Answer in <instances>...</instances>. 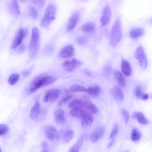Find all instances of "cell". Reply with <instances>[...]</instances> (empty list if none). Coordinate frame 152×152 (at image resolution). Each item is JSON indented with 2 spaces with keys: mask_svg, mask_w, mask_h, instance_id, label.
I'll list each match as a JSON object with an SVG mask.
<instances>
[{
  "mask_svg": "<svg viewBox=\"0 0 152 152\" xmlns=\"http://www.w3.org/2000/svg\"><path fill=\"white\" fill-rule=\"evenodd\" d=\"M65 113L61 109H58L54 113V116L56 121L59 124H64L66 121Z\"/></svg>",
  "mask_w": 152,
  "mask_h": 152,
  "instance_id": "cell-18",
  "label": "cell"
},
{
  "mask_svg": "<svg viewBox=\"0 0 152 152\" xmlns=\"http://www.w3.org/2000/svg\"><path fill=\"white\" fill-rule=\"evenodd\" d=\"M111 10L109 6L106 5L103 9L102 15L100 20L101 27L108 23L111 18Z\"/></svg>",
  "mask_w": 152,
  "mask_h": 152,
  "instance_id": "cell-12",
  "label": "cell"
},
{
  "mask_svg": "<svg viewBox=\"0 0 152 152\" xmlns=\"http://www.w3.org/2000/svg\"><path fill=\"white\" fill-rule=\"evenodd\" d=\"M81 29L83 32L90 33L93 32L94 31L95 26L93 23L88 22L84 24L82 27Z\"/></svg>",
  "mask_w": 152,
  "mask_h": 152,
  "instance_id": "cell-23",
  "label": "cell"
},
{
  "mask_svg": "<svg viewBox=\"0 0 152 152\" xmlns=\"http://www.w3.org/2000/svg\"><path fill=\"white\" fill-rule=\"evenodd\" d=\"M149 95L148 94H143L142 95L141 98L143 100H146L148 98Z\"/></svg>",
  "mask_w": 152,
  "mask_h": 152,
  "instance_id": "cell-42",
  "label": "cell"
},
{
  "mask_svg": "<svg viewBox=\"0 0 152 152\" xmlns=\"http://www.w3.org/2000/svg\"><path fill=\"white\" fill-rule=\"evenodd\" d=\"M123 117L124 121L127 124L129 118V114L128 112L125 109H122L121 110Z\"/></svg>",
  "mask_w": 152,
  "mask_h": 152,
  "instance_id": "cell-39",
  "label": "cell"
},
{
  "mask_svg": "<svg viewBox=\"0 0 152 152\" xmlns=\"http://www.w3.org/2000/svg\"><path fill=\"white\" fill-rule=\"evenodd\" d=\"M148 22L150 25L152 26V17L148 20Z\"/></svg>",
  "mask_w": 152,
  "mask_h": 152,
  "instance_id": "cell-47",
  "label": "cell"
},
{
  "mask_svg": "<svg viewBox=\"0 0 152 152\" xmlns=\"http://www.w3.org/2000/svg\"><path fill=\"white\" fill-rule=\"evenodd\" d=\"M72 95H69L61 99L59 102L58 106L61 107L66 104L72 98Z\"/></svg>",
  "mask_w": 152,
  "mask_h": 152,
  "instance_id": "cell-35",
  "label": "cell"
},
{
  "mask_svg": "<svg viewBox=\"0 0 152 152\" xmlns=\"http://www.w3.org/2000/svg\"><path fill=\"white\" fill-rule=\"evenodd\" d=\"M137 112L136 111H135L133 113L132 117L133 119H136V115H137Z\"/></svg>",
  "mask_w": 152,
  "mask_h": 152,
  "instance_id": "cell-44",
  "label": "cell"
},
{
  "mask_svg": "<svg viewBox=\"0 0 152 152\" xmlns=\"http://www.w3.org/2000/svg\"><path fill=\"white\" fill-rule=\"evenodd\" d=\"M56 10V7L53 4H50L47 6L41 21V27L45 28L50 25L55 18Z\"/></svg>",
  "mask_w": 152,
  "mask_h": 152,
  "instance_id": "cell-4",
  "label": "cell"
},
{
  "mask_svg": "<svg viewBox=\"0 0 152 152\" xmlns=\"http://www.w3.org/2000/svg\"><path fill=\"white\" fill-rule=\"evenodd\" d=\"M42 152H50L47 149L44 150Z\"/></svg>",
  "mask_w": 152,
  "mask_h": 152,
  "instance_id": "cell-49",
  "label": "cell"
},
{
  "mask_svg": "<svg viewBox=\"0 0 152 152\" xmlns=\"http://www.w3.org/2000/svg\"><path fill=\"white\" fill-rule=\"evenodd\" d=\"M81 119L82 124L84 127L91 125L94 121V117L92 115L91 113L85 110Z\"/></svg>",
  "mask_w": 152,
  "mask_h": 152,
  "instance_id": "cell-14",
  "label": "cell"
},
{
  "mask_svg": "<svg viewBox=\"0 0 152 152\" xmlns=\"http://www.w3.org/2000/svg\"><path fill=\"white\" fill-rule=\"evenodd\" d=\"M42 147L44 148H46L48 147V143L45 141L42 142L41 144Z\"/></svg>",
  "mask_w": 152,
  "mask_h": 152,
  "instance_id": "cell-43",
  "label": "cell"
},
{
  "mask_svg": "<svg viewBox=\"0 0 152 152\" xmlns=\"http://www.w3.org/2000/svg\"><path fill=\"white\" fill-rule=\"evenodd\" d=\"M85 111L82 108H74L71 110L69 113L73 117L81 118Z\"/></svg>",
  "mask_w": 152,
  "mask_h": 152,
  "instance_id": "cell-24",
  "label": "cell"
},
{
  "mask_svg": "<svg viewBox=\"0 0 152 152\" xmlns=\"http://www.w3.org/2000/svg\"><path fill=\"white\" fill-rule=\"evenodd\" d=\"M134 94L136 98H141L143 93L142 89L140 86H137L135 88L134 90Z\"/></svg>",
  "mask_w": 152,
  "mask_h": 152,
  "instance_id": "cell-37",
  "label": "cell"
},
{
  "mask_svg": "<svg viewBox=\"0 0 152 152\" xmlns=\"http://www.w3.org/2000/svg\"><path fill=\"white\" fill-rule=\"evenodd\" d=\"M104 131V128L100 127L96 128L92 134L99 140L103 136Z\"/></svg>",
  "mask_w": 152,
  "mask_h": 152,
  "instance_id": "cell-30",
  "label": "cell"
},
{
  "mask_svg": "<svg viewBox=\"0 0 152 152\" xmlns=\"http://www.w3.org/2000/svg\"><path fill=\"white\" fill-rule=\"evenodd\" d=\"M84 72L86 74L89 75H91V73L89 71H88L87 70H85Z\"/></svg>",
  "mask_w": 152,
  "mask_h": 152,
  "instance_id": "cell-48",
  "label": "cell"
},
{
  "mask_svg": "<svg viewBox=\"0 0 152 152\" xmlns=\"http://www.w3.org/2000/svg\"><path fill=\"white\" fill-rule=\"evenodd\" d=\"M142 137L140 132L137 129L134 128L132 129L131 135V139L134 142L139 140Z\"/></svg>",
  "mask_w": 152,
  "mask_h": 152,
  "instance_id": "cell-26",
  "label": "cell"
},
{
  "mask_svg": "<svg viewBox=\"0 0 152 152\" xmlns=\"http://www.w3.org/2000/svg\"><path fill=\"white\" fill-rule=\"evenodd\" d=\"M29 14L30 16L33 19H35L38 17V12L36 9L33 7L29 8Z\"/></svg>",
  "mask_w": 152,
  "mask_h": 152,
  "instance_id": "cell-34",
  "label": "cell"
},
{
  "mask_svg": "<svg viewBox=\"0 0 152 152\" xmlns=\"http://www.w3.org/2000/svg\"><path fill=\"white\" fill-rule=\"evenodd\" d=\"M79 15L78 12L74 13L69 18L66 26V30L69 32L75 27L79 19Z\"/></svg>",
  "mask_w": 152,
  "mask_h": 152,
  "instance_id": "cell-13",
  "label": "cell"
},
{
  "mask_svg": "<svg viewBox=\"0 0 152 152\" xmlns=\"http://www.w3.org/2000/svg\"><path fill=\"white\" fill-rule=\"evenodd\" d=\"M25 47L23 45H22L20 47V48L19 50L20 52H22L24 51V50Z\"/></svg>",
  "mask_w": 152,
  "mask_h": 152,
  "instance_id": "cell-45",
  "label": "cell"
},
{
  "mask_svg": "<svg viewBox=\"0 0 152 152\" xmlns=\"http://www.w3.org/2000/svg\"><path fill=\"white\" fill-rule=\"evenodd\" d=\"M115 140L114 139H113L112 140H111L109 143L108 145H107V148L108 149L110 148H111L113 145L114 142H115Z\"/></svg>",
  "mask_w": 152,
  "mask_h": 152,
  "instance_id": "cell-41",
  "label": "cell"
},
{
  "mask_svg": "<svg viewBox=\"0 0 152 152\" xmlns=\"http://www.w3.org/2000/svg\"><path fill=\"white\" fill-rule=\"evenodd\" d=\"M114 75L119 85L121 87H125L126 81L122 74L119 71L116 70L114 72Z\"/></svg>",
  "mask_w": 152,
  "mask_h": 152,
  "instance_id": "cell-20",
  "label": "cell"
},
{
  "mask_svg": "<svg viewBox=\"0 0 152 152\" xmlns=\"http://www.w3.org/2000/svg\"><path fill=\"white\" fill-rule=\"evenodd\" d=\"M39 34L38 28L33 27L29 46V55L34 58L37 55L39 48Z\"/></svg>",
  "mask_w": 152,
  "mask_h": 152,
  "instance_id": "cell-3",
  "label": "cell"
},
{
  "mask_svg": "<svg viewBox=\"0 0 152 152\" xmlns=\"http://www.w3.org/2000/svg\"><path fill=\"white\" fill-rule=\"evenodd\" d=\"M60 93V90L58 89L50 90L46 93L43 99V101L45 103L55 102L58 98Z\"/></svg>",
  "mask_w": 152,
  "mask_h": 152,
  "instance_id": "cell-6",
  "label": "cell"
},
{
  "mask_svg": "<svg viewBox=\"0 0 152 152\" xmlns=\"http://www.w3.org/2000/svg\"><path fill=\"white\" fill-rule=\"evenodd\" d=\"M82 99L83 103V109H86L94 114H97L98 113V108L90 100L88 96H84Z\"/></svg>",
  "mask_w": 152,
  "mask_h": 152,
  "instance_id": "cell-7",
  "label": "cell"
},
{
  "mask_svg": "<svg viewBox=\"0 0 152 152\" xmlns=\"http://www.w3.org/2000/svg\"><path fill=\"white\" fill-rule=\"evenodd\" d=\"M56 80V78L52 76H47L42 74L35 77L31 82L29 91L34 93L39 88L46 87L53 83Z\"/></svg>",
  "mask_w": 152,
  "mask_h": 152,
  "instance_id": "cell-1",
  "label": "cell"
},
{
  "mask_svg": "<svg viewBox=\"0 0 152 152\" xmlns=\"http://www.w3.org/2000/svg\"><path fill=\"white\" fill-rule=\"evenodd\" d=\"M100 91V87L98 85H95L86 88V92L91 97L96 98L99 95Z\"/></svg>",
  "mask_w": 152,
  "mask_h": 152,
  "instance_id": "cell-17",
  "label": "cell"
},
{
  "mask_svg": "<svg viewBox=\"0 0 152 152\" xmlns=\"http://www.w3.org/2000/svg\"><path fill=\"white\" fill-rule=\"evenodd\" d=\"M19 78L20 76L18 74H12L10 75L8 79V82L10 85H14L18 82Z\"/></svg>",
  "mask_w": 152,
  "mask_h": 152,
  "instance_id": "cell-31",
  "label": "cell"
},
{
  "mask_svg": "<svg viewBox=\"0 0 152 152\" xmlns=\"http://www.w3.org/2000/svg\"><path fill=\"white\" fill-rule=\"evenodd\" d=\"M46 137L52 141H56L59 138V134L55 127L52 126H48L45 130Z\"/></svg>",
  "mask_w": 152,
  "mask_h": 152,
  "instance_id": "cell-10",
  "label": "cell"
},
{
  "mask_svg": "<svg viewBox=\"0 0 152 152\" xmlns=\"http://www.w3.org/2000/svg\"><path fill=\"white\" fill-rule=\"evenodd\" d=\"M29 72L28 71H26L23 72V75L24 77H26L28 74Z\"/></svg>",
  "mask_w": 152,
  "mask_h": 152,
  "instance_id": "cell-46",
  "label": "cell"
},
{
  "mask_svg": "<svg viewBox=\"0 0 152 152\" xmlns=\"http://www.w3.org/2000/svg\"><path fill=\"white\" fill-rule=\"evenodd\" d=\"M144 29L142 28H135L130 31L129 36L133 39H137L142 36L144 34Z\"/></svg>",
  "mask_w": 152,
  "mask_h": 152,
  "instance_id": "cell-19",
  "label": "cell"
},
{
  "mask_svg": "<svg viewBox=\"0 0 152 152\" xmlns=\"http://www.w3.org/2000/svg\"><path fill=\"white\" fill-rule=\"evenodd\" d=\"M68 106L72 109L83 108V103L82 99H75L71 101L68 104Z\"/></svg>",
  "mask_w": 152,
  "mask_h": 152,
  "instance_id": "cell-22",
  "label": "cell"
},
{
  "mask_svg": "<svg viewBox=\"0 0 152 152\" xmlns=\"http://www.w3.org/2000/svg\"><path fill=\"white\" fill-rule=\"evenodd\" d=\"M83 139V137H80L75 144L70 148L69 152H79V150L82 145Z\"/></svg>",
  "mask_w": 152,
  "mask_h": 152,
  "instance_id": "cell-25",
  "label": "cell"
},
{
  "mask_svg": "<svg viewBox=\"0 0 152 152\" xmlns=\"http://www.w3.org/2000/svg\"><path fill=\"white\" fill-rule=\"evenodd\" d=\"M33 3L36 4L40 7H42L44 4L45 1H33Z\"/></svg>",
  "mask_w": 152,
  "mask_h": 152,
  "instance_id": "cell-40",
  "label": "cell"
},
{
  "mask_svg": "<svg viewBox=\"0 0 152 152\" xmlns=\"http://www.w3.org/2000/svg\"><path fill=\"white\" fill-rule=\"evenodd\" d=\"M134 55L138 60L140 67L143 69H146L148 65L147 59L143 48L142 46H140L137 48Z\"/></svg>",
  "mask_w": 152,
  "mask_h": 152,
  "instance_id": "cell-5",
  "label": "cell"
},
{
  "mask_svg": "<svg viewBox=\"0 0 152 152\" xmlns=\"http://www.w3.org/2000/svg\"><path fill=\"white\" fill-rule=\"evenodd\" d=\"M81 62L79 60L73 58L70 60L64 61L62 64L64 68L67 71L71 72L81 64Z\"/></svg>",
  "mask_w": 152,
  "mask_h": 152,
  "instance_id": "cell-8",
  "label": "cell"
},
{
  "mask_svg": "<svg viewBox=\"0 0 152 152\" xmlns=\"http://www.w3.org/2000/svg\"><path fill=\"white\" fill-rule=\"evenodd\" d=\"M111 93L115 99L119 102L123 101L124 95L122 90L118 86H115L111 90Z\"/></svg>",
  "mask_w": 152,
  "mask_h": 152,
  "instance_id": "cell-16",
  "label": "cell"
},
{
  "mask_svg": "<svg viewBox=\"0 0 152 152\" xmlns=\"http://www.w3.org/2000/svg\"><path fill=\"white\" fill-rule=\"evenodd\" d=\"M119 131V126L117 123L115 124L110 135L109 139H113L117 134Z\"/></svg>",
  "mask_w": 152,
  "mask_h": 152,
  "instance_id": "cell-33",
  "label": "cell"
},
{
  "mask_svg": "<svg viewBox=\"0 0 152 152\" xmlns=\"http://www.w3.org/2000/svg\"><path fill=\"white\" fill-rule=\"evenodd\" d=\"M26 34V30L22 28H20L18 30L13 40L12 48L15 49L19 45Z\"/></svg>",
  "mask_w": 152,
  "mask_h": 152,
  "instance_id": "cell-9",
  "label": "cell"
},
{
  "mask_svg": "<svg viewBox=\"0 0 152 152\" xmlns=\"http://www.w3.org/2000/svg\"><path fill=\"white\" fill-rule=\"evenodd\" d=\"M88 41V38L86 36H83L79 37L76 39L77 42L80 45H84Z\"/></svg>",
  "mask_w": 152,
  "mask_h": 152,
  "instance_id": "cell-36",
  "label": "cell"
},
{
  "mask_svg": "<svg viewBox=\"0 0 152 152\" xmlns=\"http://www.w3.org/2000/svg\"><path fill=\"white\" fill-rule=\"evenodd\" d=\"M74 54V49L71 45H67L62 48L58 53V56L63 58H68Z\"/></svg>",
  "mask_w": 152,
  "mask_h": 152,
  "instance_id": "cell-11",
  "label": "cell"
},
{
  "mask_svg": "<svg viewBox=\"0 0 152 152\" xmlns=\"http://www.w3.org/2000/svg\"><path fill=\"white\" fill-rule=\"evenodd\" d=\"M69 90L72 92L76 93L86 92V88L81 85L78 84H74L70 87Z\"/></svg>",
  "mask_w": 152,
  "mask_h": 152,
  "instance_id": "cell-28",
  "label": "cell"
},
{
  "mask_svg": "<svg viewBox=\"0 0 152 152\" xmlns=\"http://www.w3.org/2000/svg\"><path fill=\"white\" fill-rule=\"evenodd\" d=\"M122 38V31L121 21L117 19L113 24L111 30L110 42L113 47L119 43Z\"/></svg>",
  "mask_w": 152,
  "mask_h": 152,
  "instance_id": "cell-2",
  "label": "cell"
},
{
  "mask_svg": "<svg viewBox=\"0 0 152 152\" xmlns=\"http://www.w3.org/2000/svg\"><path fill=\"white\" fill-rule=\"evenodd\" d=\"M10 9L15 14H19L20 13V7L17 1L13 0L11 3Z\"/></svg>",
  "mask_w": 152,
  "mask_h": 152,
  "instance_id": "cell-29",
  "label": "cell"
},
{
  "mask_svg": "<svg viewBox=\"0 0 152 152\" xmlns=\"http://www.w3.org/2000/svg\"><path fill=\"white\" fill-rule=\"evenodd\" d=\"M74 135L73 131L70 129L68 130L64 134V140L66 142H69L72 138Z\"/></svg>",
  "mask_w": 152,
  "mask_h": 152,
  "instance_id": "cell-32",
  "label": "cell"
},
{
  "mask_svg": "<svg viewBox=\"0 0 152 152\" xmlns=\"http://www.w3.org/2000/svg\"><path fill=\"white\" fill-rule=\"evenodd\" d=\"M40 109V104L37 101L34 103L31 109L30 113V117L31 119H35L38 116Z\"/></svg>",
  "mask_w": 152,
  "mask_h": 152,
  "instance_id": "cell-21",
  "label": "cell"
},
{
  "mask_svg": "<svg viewBox=\"0 0 152 152\" xmlns=\"http://www.w3.org/2000/svg\"><path fill=\"white\" fill-rule=\"evenodd\" d=\"M121 68L123 74L126 76H130L132 73V68L129 62L123 59L121 63Z\"/></svg>",
  "mask_w": 152,
  "mask_h": 152,
  "instance_id": "cell-15",
  "label": "cell"
},
{
  "mask_svg": "<svg viewBox=\"0 0 152 152\" xmlns=\"http://www.w3.org/2000/svg\"><path fill=\"white\" fill-rule=\"evenodd\" d=\"M136 118L140 124L143 125H147L148 121L143 114L140 112H137Z\"/></svg>",
  "mask_w": 152,
  "mask_h": 152,
  "instance_id": "cell-27",
  "label": "cell"
},
{
  "mask_svg": "<svg viewBox=\"0 0 152 152\" xmlns=\"http://www.w3.org/2000/svg\"><path fill=\"white\" fill-rule=\"evenodd\" d=\"M8 126L5 124H1L0 125V135L3 136L6 134L9 131Z\"/></svg>",
  "mask_w": 152,
  "mask_h": 152,
  "instance_id": "cell-38",
  "label": "cell"
}]
</instances>
